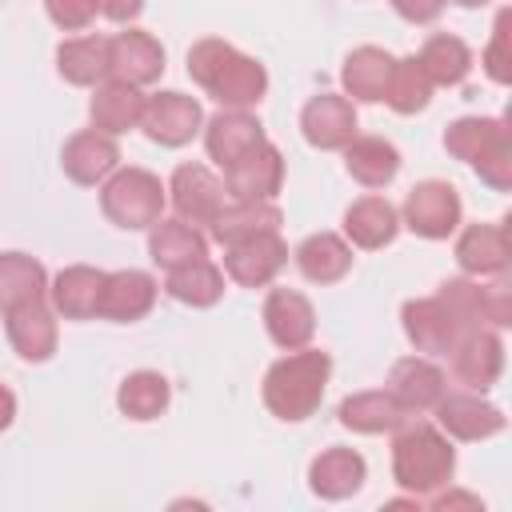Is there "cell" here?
I'll list each match as a JSON object with an SVG mask.
<instances>
[{
	"label": "cell",
	"mask_w": 512,
	"mask_h": 512,
	"mask_svg": "<svg viewBox=\"0 0 512 512\" xmlns=\"http://www.w3.org/2000/svg\"><path fill=\"white\" fill-rule=\"evenodd\" d=\"M188 76L224 108H252L268 92L264 64L236 52L228 40H216V36H204L188 48Z\"/></svg>",
	"instance_id": "obj_1"
},
{
	"label": "cell",
	"mask_w": 512,
	"mask_h": 512,
	"mask_svg": "<svg viewBox=\"0 0 512 512\" xmlns=\"http://www.w3.org/2000/svg\"><path fill=\"white\" fill-rule=\"evenodd\" d=\"M328 376H332V356L328 352H320V348L288 352L264 376V404H268V412L276 420H288V424L308 420L320 408V400H324Z\"/></svg>",
	"instance_id": "obj_2"
},
{
	"label": "cell",
	"mask_w": 512,
	"mask_h": 512,
	"mask_svg": "<svg viewBox=\"0 0 512 512\" xmlns=\"http://www.w3.org/2000/svg\"><path fill=\"white\" fill-rule=\"evenodd\" d=\"M456 472V448L448 444V436L428 424H400L396 440H392V476L408 496H432L436 488L452 484Z\"/></svg>",
	"instance_id": "obj_3"
},
{
	"label": "cell",
	"mask_w": 512,
	"mask_h": 512,
	"mask_svg": "<svg viewBox=\"0 0 512 512\" xmlns=\"http://www.w3.org/2000/svg\"><path fill=\"white\" fill-rule=\"evenodd\" d=\"M444 148L472 164L476 176L496 188V192H508L512 188V132L504 120H492V116H460L444 128Z\"/></svg>",
	"instance_id": "obj_4"
},
{
	"label": "cell",
	"mask_w": 512,
	"mask_h": 512,
	"mask_svg": "<svg viewBox=\"0 0 512 512\" xmlns=\"http://www.w3.org/2000/svg\"><path fill=\"white\" fill-rule=\"evenodd\" d=\"M100 208L124 232L152 228L164 212V184L148 168H116L100 188Z\"/></svg>",
	"instance_id": "obj_5"
},
{
	"label": "cell",
	"mask_w": 512,
	"mask_h": 512,
	"mask_svg": "<svg viewBox=\"0 0 512 512\" xmlns=\"http://www.w3.org/2000/svg\"><path fill=\"white\" fill-rule=\"evenodd\" d=\"M464 204L448 180H420L404 196V224L424 240H444L460 228Z\"/></svg>",
	"instance_id": "obj_6"
},
{
	"label": "cell",
	"mask_w": 512,
	"mask_h": 512,
	"mask_svg": "<svg viewBox=\"0 0 512 512\" xmlns=\"http://www.w3.org/2000/svg\"><path fill=\"white\" fill-rule=\"evenodd\" d=\"M288 264V244L280 232H256L244 240L224 244V272L240 288H264L276 280V272Z\"/></svg>",
	"instance_id": "obj_7"
},
{
	"label": "cell",
	"mask_w": 512,
	"mask_h": 512,
	"mask_svg": "<svg viewBox=\"0 0 512 512\" xmlns=\"http://www.w3.org/2000/svg\"><path fill=\"white\" fill-rule=\"evenodd\" d=\"M140 128L148 132L152 144H160V148H180V144H188V140L204 128L200 100H196V96H184V92H156V96L144 100Z\"/></svg>",
	"instance_id": "obj_8"
},
{
	"label": "cell",
	"mask_w": 512,
	"mask_h": 512,
	"mask_svg": "<svg viewBox=\"0 0 512 512\" xmlns=\"http://www.w3.org/2000/svg\"><path fill=\"white\" fill-rule=\"evenodd\" d=\"M168 196L180 220H188L192 228H212V220L220 216L224 200V180H216L204 164H180L168 180Z\"/></svg>",
	"instance_id": "obj_9"
},
{
	"label": "cell",
	"mask_w": 512,
	"mask_h": 512,
	"mask_svg": "<svg viewBox=\"0 0 512 512\" xmlns=\"http://www.w3.org/2000/svg\"><path fill=\"white\" fill-rule=\"evenodd\" d=\"M284 188V156L272 140L244 152L236 164L224 168V192L232 200H272Z\"/></svg>",
	"instance_id": "obj_10"
},
{
	"label": "cell",
	"mask_w": 512,
	"mask_h": 512,
	"mask_svg": "<svg viewBox=\"0 0 512 512\" xmlns=\"http://www.w3.org/2000/svg\"><path fill=\"white\" fill-rule=\"evenodd\" d=\"M452 372L472 392H488L504 372V340L496 328H468L452 344Z\"/></svg>",
	"instance_id": "obj_11"
},
{
	"label": "cell",
	"mask_w": 512,
	"mask_h": 512,
	"mask_svg": "<svg viewBox=\"0 0 512 512\" xmlns=\"http://www.w3.org/2000/svg\"><path fill=\"white\" fill-rule=\"evenodd\" d=\"M504 412L472 392H444L436 400V428L452 440H488L496 432H504Z\"/></svg>",
	"instance_id": "obj_12"
},
{
	"label": "cell",
	"mask_w": 512,
	"mask_h": 512,
	"mask_svg": "<svg viewBox=\"0 0 512 512\" xmlns=\"http://www.w3.org/2000/svg\"><path fill=\"white\" fill-rule=\"evenodd\" d=\"M160 72H164V48L152 32L128 28L108 36V76L144 88V84H156Z\"/></svg>",
	"instance_id": "obj_13"
},
{
	"label": "cell",
	"mask_w": 512,
	"mask_h": 512,
	"mask_svg": "<svg viewBox=\"0 0 512 512\" xmlns=\"http://www.w3.org/2000/svg\"><path fill=\"white\" fill-rule=\"evenodd\" d=\"M120 164V148H116V136L100 132V128H84L76 136H68L64 152H60V168L72 184H104Z\"/></svg>",
	"instance_id": "obj_14"
},
{
	"label": "cell",
	"mask_w": 512,
	"mask_h": 512,
	"mask_svg": "<svg viewBox=\"0 0 512 512\" xmlns=\"http://www.w3.org/2000/svg\"><path fill=\"white\" fill-rule=\"evenodd\" d=\"M300 132L320 152L344 148L356 136V108H352V100L348 96H336V92L312 96L304 104V112H300Z\"/></svg>",
	"instance_id": "obj_15"
},
{
	"label": "cell",
	"mask_w": 512,
	"mask_h": 512,
	"mask_svg": "<svg viewBox=\"0 0 512 512\" xmlns=\"http://www.w3.org/2000/svg\"><path fill=\"white\" fill-rule=\"evenodd\" d=\"M264 328L272 336L276 348L284 352H296V348H308L312 332H316V312L308 304L304 292L296 288H272L268 300H264Z\"/></svg>",
	"instance_id": "obj_16"
},
{
	"label": "cell",
	"mask_w": 512,
	"mask_h": 512,
	"mask_svg": "<svg viewBox=\"0 0 512 512\" xmlns=\"http://www.w3.org/2000/svg\"><path fill=\"white\" fill-rule=\"evenodd\" d=\"M400 320H404V336L412 340L416 352H428V356H440V352H452V344L460 340V324L456 316L444 308L440 296H424V300H404L400 308Z\"/></svg>",
	"instance_id": "obj_17"
},
{
	"label": "cell",
	"mask_w": 512,
	"mask_h": 512,
	"mask_svg": "<svg viewBox=\"0 0 512 512\" xmlns=\"http://www.w3.org/2000/svg\"><path fill=\"white\" fill-rule=\"evenodd\" d=\"M4 328H8V340H12L20 360H28V364L52 360V352H56V312L48 308V300L8 308Z\"/></svg>",
	"instance_id": "obj_18"
},
{
	"label": "cell",
	"mask_w": 512,
	"mask_h": 512,
	"mask_svg": "<svg viewBox=\"0 0 512 512\" xmlns=\"http://www.w3.org/2000/svg\"><path fill=\"white\" fill-rule=\"evenodd\" d=\"M268 136H264V124L248 112V108H224V112H216L208 124H204V148H208V156L220 164V168H228V164H236L244 152H252L256 144H264Z\"/></svg>",
	"instance_id": "obj_19"
},
{
	"label": "cell",
	"mask_w": 512,
	"mask_h": 512,
	"mask_svg": "<svg viewBox=\"0 0 512 512\" xmlns=\"http://www.w3.org/2000/svg\"><path fill=\"white\" fill-rule=\"evenodd\" d=\"M104 276L92 264H68L56 272V280L48 284V300L52 312H60L64 320H92L100 316V292H104Z\"/></svg>",
	"instance_id": "obj_20"
},
{
	"label": "cell",
	"mask_w": 512,
	"mask_h": 512,
	"mask_svg": "<svg viewBox=\"0 0 512 512\" xmlns=\"http://www.w3.org/2000/svg\"><path fill=\"white\" fill-rule=\"evenodd\" d=\"M156 304V280L140 268H120L104 276V292H100V316L116 320V324H132L140 316H148Z\"/></svg>",
	"instance_id": "obj_21"
},
{
	"label": "cell",
	"mask_w": 512,
	"mask_h": 512,
	"mask_svg": "<svg viewBox=\"0 0 512 512\" xmlns=\"http://www.w3.org/2000/svg\"><path fill=\"white\" fill-rule=\"evenodd\" d=\"M512 260V244H508V228L504 224H468L456 240V264L464 268V276H500Z\"/></svg>",
	"instance_id": "obj_22"
},
{
	"label": "cell",
	"mask_w": 512,
	"mask_h": 512,
	"mask_svg": "<svg viewBox=\"0 0 512 512\" xmlns=\"http://www.w3.org/2000/svg\"><path fill=\"white\" fill-rule=\"evenodd\" d=\"M388 392L408 408V412H428L436 408V400L448 392L444 372L428 360V356H404L392 364L388 372Z\"/></svg>",
	"instance_id": "obj_23"
},
{
	"label": "cell",
	"mask_w": 512,
	"mask_h": 512,
	"mask_svg": "<svg viewBox=\"0 0 512 512\" xmlns=\"http://www.w3.org/2000/svg\"><path fill=\"white\" fill-rule=\"evenodd\" d=\"M364 476H368V464L352 448H324L308 464V488L320 500H348V496H356Z\"/></svg>",
	"instance_id": "obj_24"
},
{
	"label": "cell",
	"mask_w": 512,
	"mask_h": 512,
	"mask_svg": "<svg viewBox=\"0 0 512 512\" xmlns=\"http://www.w3.org/2000/svg\"><path fill=\"white\" fill-rule=\"evenodd\" d=\"M144 100L136 84L128 80H100L96 92H92V104H88V116H92V128L108 132V136H120L128 128H140V116H144Z\"/></svg>",
	"instance_id": "obj_25"
},
{
	"label": "cell",
	"mask_w": 512,
	"mask_h": 512,
	"mask_svg": "<svg viewBox=\"0 0 512 512\" xmlns=\"http://www.w3.org/2000/svg\"><path fill=\"white\" fill-rule=\"evenodd\" d=\"M396 232H400V212L384 196H360L344 212V236L364 252H376V248L392 244Z\"/></svg>",
	"instance_id": "obj_26"
},
{
	"label": "cell",
	"mask_w": 512,
	"mask_h": 512,
	"mask_svg": "<svg viewBox=\"0 0 512 512\" xmlns=\"http://www.w3.org/2000/svg\"><path fill=\"white\" fill-rule=\"evenodd\" d=\"M292 256H296L300 276L312 280V284H336L352 268V248L336 232H312V236H304Z\"/></svg>",
	"instance_id": "obj_27"
},
{
	"label": "cell",
	"mask_w": 512,
	"mask_h": 512,
	"mask_svg": "<svg viewBox=\"0 0 512 512\" xmlns=\"http://www.w3.org/2000/svg\"><path fill=\"white\" fill-rule=\"evenodd\" d=\"M336 416H340L344 428L364 432V436H376V432H396V428L408 420V408H404L388 388H372V392L348 396Z\"/></svg>",
	"instance_id": "obj_28"
},
{
	"label": "cell",
	"mask_w": 512,
	"mask_h": 512,
	"mask_svg": "<svg viewBox=\"0 0 512 512\" xmlns=\"http://www.w3.org/2000/svg\"><path fill=\"white\" fill-rule=\"evenodd\" d=\"M344 168L364 188H384L400 172V152L384 136H352L344 144Z\"/></svg>",
	"instance_id": "obj_29"
},
{
	"label": "cell",
	"mask_w": 512,
	"mask_h": 512,
	"mask_svg": "<svg viewBox=\"0 0 512 512\" xmlns=\"http://www.w3.org/2000/svg\"><path fill=\"white\" fill-rule=\"evenodd\" d=\"M388 76H392V56L376 44H360L348 52L344 68H340V80H344V92L352 100H364V104H376L384 100V88H388Z\"/></svg>",
	"instance_id": "obj_30"
},
{
	"label": "cell",
	"mask_w": 512,
	"mask_h": 512,
	"mask_svg": "<svg viewBox=\"0 0 512 512\" xmlns=\"http://www.w3.org/2000/svg\"><path fill=\"white\" fill-rule=\"evenodd\" d=\"M148 256L164 268V272H172V268H180V264H192V260H200V256H208V240L200 236V228H192L188 220H156L152 228H148Z\"/></svg>",
	"instance_id": "obj_31"
},
{
	"label": "cell",
	"mask_w": 512,
	"mask_h": 512,
	"mask_svg": "<svg viewBox=\"0 0 512 512\" xmlns=\"http://www.w3.org/2000/svg\"><path fill=\"white\" fill-rule=\"evenodd\" d=\"M48 300V272L24 252H0V312Z\"/></svg>",
	"instance_id": "obj_32"
},
{
	"label": "cell",
	"mask_w": 512,
	"mask_h": 512,
	"mask_svg": "<svg viewBox=\"0 0 512 512\" xmlns=\"http://www.w3.org/2000/svg\"><path fill=\"white\" fill-rule=\"evenodd\" d=\"M280 224H284V216L272 200H232L212 220V240L232 244V240H244L256 232H280Z\"/></svg>",
	"instance_id": "obj_33"
},
{
	"label": "cell",
	"mask_w": 512,
	"mask_h": 512,
	"mask_svg": "<svg viewBox=\"0 0 512 512\" xmlns=\"http://www.w3.org/2000/svg\"><path fill=\"white\" fill-rule=\"evenodd\" d=\"M56 68L68 84L88 88L108 76V36H72L56 48Z\"/></svg>",
	"instance_id": "obj_34"
},
{
	"label": "cell",
	"mask_w": 512,
	"mask_h": 512,
	"mask_svg": "<svg viewBox=\"0 0 512 512\" xmlns=\"http://www.w3.org/2000/svg\"><path fill=\"white\" fill-rule=\"evenodd\" d=\"M164 292L180 304H192V308H212L220 296H224V268H216L208 256L192 260V264H180L168 272L164 280Z\"/></svg>",
	"instance_id": "obj_35"
},
{
	"label": "cell",
	"mask_w": 512,
	"mask_h": 512,
	"mask_svg": "<svg viewBox=\"0 0 512 512\" xmlns=\"http://www.w3.org/2000/svg\"><path fill=\"white\" fill-rule=\"evenodd\" d=\"M416 60H420V68L428 72V80H432V84H444V88L464 84V76L472 72V48H468L460 36H448V32L428 36Z\"/></svg>",
	"instance_id": "obj_36"
},
{
	"label": "cell",
	"mask_w": 512,
	"mask_h": 512,
	"mask_svg": "<svg viewBox=\"0 0 512 512\" xmlns=\"http://www.w3.org/2000/svg\"><path fill=\"white\" fill-rule=\"evenodd\" d=\"M168 380L152 368H140V372H128L116 388V408L128 416V420H156L164 408H168Z\"/></svg>",
	"instance_id": "obj_37"
},
{
	"label": "cell",
	"mask_w": 512,
	"mask_h": 512,
	"mask_svg": "<svg viewBox=\"0 0 512 512\" xmlns=\"http://www.w3.org/2000/svg\"><path fill=\"white\" fill-rule=\"evenodd\" d=\"M432 88H436V84L428 80V72L420 68V60H416V56H404V60H392V76H388L384 100H388L392 112H400V116H416V112L428 108Z\"/></svg>",
	"instance_id": "obj_38"
},
{
	"label": "cell",
	"mask_w": 512,
	"mask_h": 512,
	"mask_svg": "<svg viewBox=\"0 0 512 512\" xmlns=\"http://www.w3.org/2000/svg\"><path fill=\"white\" fill-rule=\"evenodd\" d=\"M444 308L456 316V324L468 332V328H488V316H484V284L480 280H468V276H456V280H444L440 292Z\"/></svg>",
	"instance_id": "obj_39"
},
{
	"label": "cell",
	"mask_w": 512,
	"mask_h": 512,
	"mask_svg": "<svg viewBox=\"0 0 512 512\" xmlns=\"http://www.w3.org/2000/svg\"><path fill=\"white\" fill-rule=\"evenodd\" d=\"M508 8L496 16V28H492V44L484 48V72L496 80V84H508L512 80V60H508Z\"/></svg>",
	"instance_id": "obj_40"
},
{
	"label": "cell",
	"mask_w": 512,
	"mask_h": 512,
	"mask_svg": "<svg viewBox=\"0 0 512 512\" xmlns=\"http://www.w3.org/2000/svg\"><path fill=\"white\" fill-rule=\"evenodd\" d=\"M44 8H48V16H52V24L56 28H64V32H80V28H88L92 20H96V0H44Z\"/></svg>",
	"instance_id": "obj_41"
},
{
	"label": "cell",
	"mask_w": 512,
	"mask_h": 512,
	"mask_svg": "<svg viewBox=\"0 0 512 512\" xmlns=\"http://www.w3.org/2000/svg\"><path fill=\"white\" fill-rule=\"evenodd\" d=\"M484 316H488V328L512 324V284L504 280V272L492 284H484Z\"/></svg>",
	"instance_id": "obj_42"
},
{
	"label": "cell",
	"mask_w": 512,
	"mask_h": 512,
	"mask_svg": "<svg viewBox=\"0 0 512 512\" xmlns=\"http://www.w3.org/2000/svg\"><path fill=\"white\" fill-rule=\"evenodd\" d=\"M444 4H448V0H392V8H396L404 20H412V24H432V20L444 12Z\"/></svg>",
	"instance_id": "obj_43"
},
{
	"label": "cell",
	"mask_w": 512,
	"mask_h": 512,
	"mask_svg": "<svg viewBox=\"0 0 512 512\" xmlns=\"http://www.w3.org/2000/svg\"><path fill=\"white\" fill-rule=\"evenodd\" d=\"M96 8H100V16H108V20H116V24H128V20L140 16L144 0H96Z\"/></svg>",
	"instance_id": "obj_44"
},
{
	"label": "cell",
	"mask_w": 512,
	"mask_h": 512,
	"mask_svg": "<svg viewBox=\"0 0 512 512\" xmlns=\"http://www.w3.org/2000/svg\"><path fill=\"white\" fill-rule=\"evenodd\" d=\"M432 508L436 512H452V508H480V496L472 492H432Z\"/></svg>",
	"instance_id": "obj_45"
},
{
	"label": "cell",
	"mask_w": 512,
	"mask_h": 512,
	"mask_svg": "<svg viewBox=\"0 0 512 512\" xmlns=\"http://www.w3.org/2000/svg\"><path fill=\"white\" fill-rule=\"evenodd\" d=\"M12 420H16V396H12V388L0 384V432H4Z\"/></svg>",
	"instance_id": "obj_46"
},
{
	"label": "cell",
	"mask_w": 512,
	"mask_h": 512,
	"mask_svg": "<svg viewBox=\"0 0 512 512\" xmlns=\"http://www.w3.org/2000/svg\"><path fill=\"white\" fill-rule=\"evenodd\" d=\"M452 4H460V8H484L488 0H452Z\"/></svg>",
	"instance_id": "obj_47"
}]
</instances>
